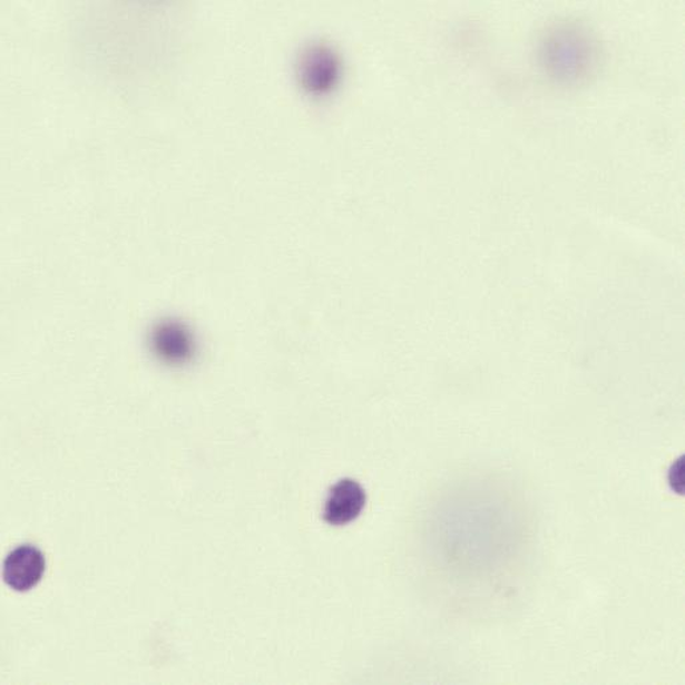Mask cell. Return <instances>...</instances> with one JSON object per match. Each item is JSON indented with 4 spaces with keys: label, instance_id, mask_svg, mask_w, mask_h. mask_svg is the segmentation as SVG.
I'll list each match as a JSON object with an SVG mask.
<instances>
[{
    "label": "cell",
    "instance_id": "6da1fadb",
    "mask_svg": "<svg viewBox=\"0 0 685 685\" xmlns=\"http://www.w3.org/2000/svg\"><path fill=\"white\" fill-rule=\"evenodd\" d=\"M46 573V558L32 545L20 546L3 562V580L13 591L27 593L36 588Z\"/></svg>",
    "mask_w": 685,
    "mask_h": 685
},
{
    "label": "cell",
    "instance_id": "7a4b0ae2",
    "mask_svg": "<svg viewBox=\"0 0 685 685\" xmlns=\"http://www.w3.org/2000/svg\"><path fill=\"white\" fill-rule=\"evenodd\" d=\"M364 488L352 479H343L331 488L324 506V520L331 526H345L359 518L364 510Z\"/></svg>",
    "mask_w": 685,
    "mask_h": 685
}]
</instances>
